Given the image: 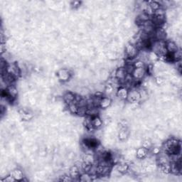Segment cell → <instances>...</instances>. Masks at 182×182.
<instances>
[{
  "mask_svg": "<svg viewBox=\"0 0 182 182\" xmlns=\"http://www.w3.org/2000/svg\"><path fill=\"white\" fill-rule=\"evenodd\" d=\"M147 70H146L145 67L141 68H135L134 70L133 73H132V76L134 77L135 80L137 81H140L142 80L147 75Z\"/></svg>",
  "mask_w": 182,
  "mask_h": 182,
  "instance_id": "1",
  "label": "cell"
},
{
  "mask_svg": "<svg viewBox=\"0 0 182 182\" xmlns=\"http://www.w3.org/2000/svg\"><path fill=\"white\" fill-rule=\"evenodd\" d=\"M166 49H167L168 53H174V52L178 50L179 48L178 45H177L174 41H168V42H167V44H166Z\"/></svg>",
  "mask_w": 182,
  "mask_h": 182,
  "instance_id": "2",
  "label": "cell"
},
{
  "mask_svg": "<svg viewBox=\"0 0 182 182\" xmlns=\"http://www.w3.org/2000/svg\"><path fill=\"white\" fill-rule=\"evenodd\" d=\"M128 92H129V90H128L125 88L120 87L116 92L117 97H118L120 100H126L128 98Z\"/></svg>",
  "mask_w": 182,
  "mask_h": 182,
  "instance_id": "3",
  "label": "cell"
},
{
  "mask_svg": "<svg viewBox=\"0 0 182 182\" xmlns=\"http://www.w3.org/2000/svg\"><path fill=\"white\" fill-rule=\"evenodd\" d=\"M103 121L99 116L93 117L92 118V125L95 130H99L102 127Z\"/></svg>",
  "mask_w": 182,
  "mask_h": 182,
  "instance_id": "4",
  "label": "cell"
},
{
  "mask_svg": "<svg viewBox=\"0 0 182 182\" xmlns=\"http://www.w3.org/2000/svg\"><path fill=\"white\" fill-rule=\"evenodd\" d=\"M75 95L76 94L73 93L72 92H66L64 95H63V100L66 105H68L71 102H73L75 100Z\"/></svg>",
  "mask_w": 182,
  "mask_h": 182,
  "instance_id": "5",
  "label": "cell"
},
{
  "mask_svg": "<svg viewBox=\"0 0 182 182\" xmlns=\"http://www.w3.org/2000/svg\"><path fill=\"white\" fill-rule=\"evenodd\" d=\"M111 103H112V100L109 97L103 96L100 100V108H101V109H106V108H108L110 106Z\"/></svg>",
  "mask_w": 182,
  "mask_h": 182,
  "instance_id": "6",
  "label": "cell"
},
{
  "mask_svg": "<svg viewBox=\"0 0 182 182\" xmlns=\"http://www.w3.org/2000/svg\"><path fill=\"white\" fill-rule=\"evenodd\" d=\"M147 154H148V149L143 147L138 148L136 151V156L139 159H144L147 155Z\"/></svg>",
  "mask_w": 182,
  "mask_h": 182,
  "instance_id": "7",
  "label": "cell"
},
{
  "mask_svg": "<svg viewBox=\"0 0 182 182\" xmlns=\"http://www.w3.org/2000/svg\"><path fill=\"white\" fill-rule=\"evenodd\" d=\"M100 108H96V107H93L92 108H89L87 110V114L86 115H88V116L92 117H96V116H99L100 114V110H99Z\"/></svg>",
  "mask_w": 182,
  "mask_h": 182,
  "instance_id": "8",
  "label": "cell"
},
{
  "mask_svg": "<svg viewBox=\"0 0 182 182\" xmlns=\"http://www.w3.org/2000/svg\"><path fill=\"white\" fill-rule=\"evenodd\" d=\"M68 108L69 111H70V113L72 114H77L78 109V106L77 103L73 100V102H71L70 104H69L68 105Z\"/></svg>",
  "mask_w": 182,
  "mask_h": 182,
  "instance_id": "9",
  "label": "cell"
},
{
  "mask_svg": "<svg viewBox=\"0 0 182 182\" xmlns=\"http://www.w3.org/2000/svg\"><path fill=\"white\" fill-rule=\"evenodd\" d=\"M87 107H78L77 115L80 117H85L87 114Z\"/></svg>",
  "mask_w": 182,
  "mask_h": 182,
  "instance_id": "10",
  "label": "cell"
},
{
  "mask_svg": "<svg viewBox=\"0 0 182 182\" xmlns=\"http://www.w3.org/2000/svg\"><path fill=\"white\" fill-rule=\"evenodd\" d=\"M148 4L150 6V7L151 8V9H152L154 11L160 8V4L159 2H158V1H148Z\"/></svg>",
  "mask_w": 182,
  "mask_h": 182,
  "instance_id": "11",
  "label": "cell"
},
{
  "mask_svg": "<svg viewBox=\"0 0 182 182\" xmlns=\"http://www.w3.org/2000/svg\"><path fill=\"white\" fill-rule=\"evenodd\" d=\"M158 58H159L158 55L153 51L149 52V53H148V56H147V58H148L149 60H151V61H154V60H157Z\"/></svg>",
  "mask_w": 182,
  "mask_h": 182,
  "instance_id": "12",
  "label": "cell"
},
{
  "mask_svg": "<svg viewBox=\"0 0 182 182\" xmlns=\"http://www.w3.org/2000/svg\"><path fill=\"white\" fill-rule=\"evenodd\" d=\"M134 66H135V68H144L145 67V65H144V63L142 61V60H138L137 61H135L133 63Z\"/></svg>",
  "mask_w": 182,
  "mask_h": 182,
  "instance_id": "13",
  "label": "cell"
},
{
  "mask_svg": "<svg viewBox=\"0 0 182 182\" xmlns=\"http://www.w3.org/2000/svg\"><path fill=\"white\" fill-rule=\"evenodd\" d=\"M151 146H152V144H151V141L148 139L145 140V141L142 143V147H144V148H146L147 149H149L151 148Z\"/></svg>",
  "mask_w": 182,
  "mask_h": 182,
  "instance_id": "14",
  "label": "cell"
},
{
  "mask_svg": "<svg viewBox=\"0 0 182 182\" xmlns=\"http://www.w3.org/2000/svg\"><path fill=\"white\" fill-rule=\"evenodd\" d=\"M155 82H156V83L158 85V86H160V85H161L164 83V79L162 78V77H161V76H158V77H157V78H156Z\"/></svg>",
  "mask_w": 182,
  "mask_h": 182,
  "instance_id": "15",
  "label": "cell"
},
{
  "mask_svg": "<svg viewBox=\"0 0 182 182\" xmlns=\"http://www.w3.org/2000/svg\"><path fill=\"white\" fill-rule=\"evenodd\" d=\"M80 1H72L71 2V7L74 9L78 8V7H80Z\"/></svg>",
  "mask_w": 182,
  "mask_h": 182,
  "instance_id": "16",
  "label": "cell"
}]
</instances>
